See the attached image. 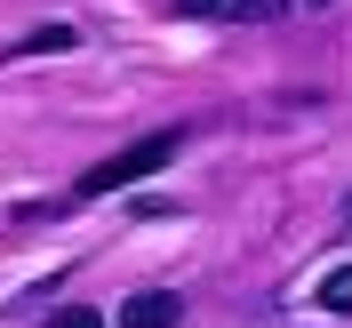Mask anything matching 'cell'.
<instances>
[{
	"label": "cell",
	"instance_id": "6da1fadb",
	"mask_svg": "<svg viewBox=\"0 0 352 328\" xmlns=\"http://www.w3.org/2000/svg\"><path fill=\"white\" fill-rule=\"evenodd\" d=\"M176 153H184V129H153V136H136L129 153L96 160V168L80 176V200H104V193H120V184H136V176H160Z\"/></svg>",
	"mask_w": 352,
	"mask_h": 328
},
{
	"label": "cell",
	"instance_id": "7a4b0ae2",
	"mask_svg": "<svg viewBox=\"0 0 352 328\" xmlns=\"http://www.w3.org/2000/svg\"><path fill=\"white\" fill-rule=\"evenodd\" d=\"M176 8L200 17V24H272L288 0H176Z\"/></svg>",
	"mask_w": 352,
	"mask_h": 328
},
{
	"label": "cell",
	"instance_id": "3957f363",
	"mask_svg": "<svg viewBox=\"0 0 352 328\" xmlns=\"http://www.w3.org/2000/svg\"><path fill=\"white\" fill-rule=\"evenodd\" d=\"M176 320H184V296L176 288H144V296L120 305V328H176Z\"/></svg>",
	"mask_w": 352,
	"mask_h": 328
},
{
	"label": "cell",
	"instance_id": "277c9868",
	"mask_svg": "<svg viewBox=\"0 0 352 328\" xmlns=\"http://www.w3.org/2000/svg\"><path fill=\"white\" fill-rule=\"evenodd\" d=\"M312 296H320V312H344V320H352V264L320 272V281H312Z\"/></svg>",
	"mask_w": 352,
	"mask_h": 328
},
{
	"label": "cell",
	"instance_id": "5b68a950",
	"mask_svg": "<svg viewBox=\"0 0 352 328\" xmlns=\"http://www.w3.org/2000/svg\"><path fill=\"white\" fill-rule=\"evenodd\" d=\"M72 41H80L72 24H41V32H24V41L8 48V56H48V48H72Z\"/></svg>",
	"mask_w": 352,
	"mask_h": 328
},
{
	"label": "cell",
	"instance_id": "8992f818",
	"mask_svg": "<svg viewBox=\"0 0 352 328\" xmlns=\"http://www.w3.org/2000/svg\"><path fill=\"white\" fill-rule=\"evenodd\" d=\"M48 328H104V320H96V312H88V305H65V312H56V320H48Z\"/></svg>",
	"mask_w": 352,
	"mask_h": 328
},
{
	"label": "cell",
	"instance_id": "52a82bcc",
	"mask_svg": "<svg viewBox=\"0 0 352 328\" xmlns=\"http://www.w3.org/2000/svg\"><path fill=\"white\" fill-rule=\"evenodd\" d=\"M312 8H329V0H312Z\"/></svg>",
	"mask_w": 352,
	"mask_h": 328
}]
</instances>
